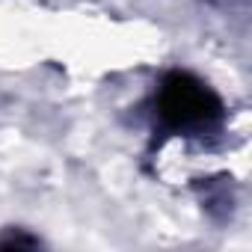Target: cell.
I'll list each match as a JSON object with an SVG mask.
<instances>
[{
	"instance_id": "obj_1",
	"label": "cell",
	"mask_w": 252,
	"mask_h": 252,
	"mask_svg": "<svg viewBox=\"0 0 252 252\" xmlns=\"http://www.w3.org/2000/svg\"><path fill=\"white\" fill-rule=\"evenodd\" d=\"M158 113L175 131H202L222 116V104L202 80L175 71L158 92Z\"/></svg>"
}]
</instances>
